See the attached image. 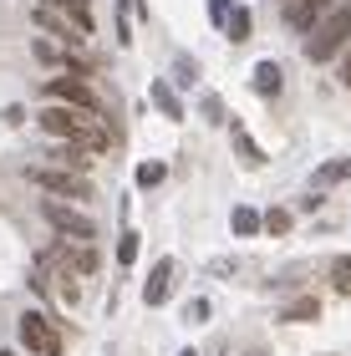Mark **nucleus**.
<instances>
[{
    "instance_id": "4468645a",
    "label": "nucleus",
    "mask_w": 351,
    "mask_h": 356,
    "mask_svg": "<svg viewBox=\"0 0 351 356\" xmlns=\"http://www.w3.org/2000/svg\"><path fill=\"white\" fill-rule=\"evenodd\" d=\"M153 107L163 112L168 122H179V118H183V102L173 97V87H168V82H153Z\"/></svg>"
},
{
    "instance_id": "5701e85b",
    "label": "nucleus",
    "mask_w": 351,
    "mask_h": 356,
    "mask_svg": "<svg viewBox=\"0 0 351 356\" xmlns=\"http://www.w3.org/2000/svg\"><path fill=\"white\" fill-rule=\"evenodd\" d=\"M229 15H234V0H209V21L214 26H229Z\"/></svg>"
},
{
    "instance_id": "9b49d317",
    "label": "nucleus",
    "mask_w": 351,
    "mask_h": 356,
    "mask_svg": "<svg viewBox=\"0 0 351 356\" xmlns=\"http://www.w3.org/2000/svg\"><path fill=\"white\" fill-rule=\"evenodd\" d=\"M56 265H67L72 275H97V250H87V245H72L67 254H56Z\"/></svg>"
},
{
    "instance_id": "bb28decb",
    "label": "nucleus",
    "mask_w": 351,
    "mask_h": 356,
    "mask_svg": "<svg viewBox=\"0 0 351 356\" xmlns=\"http://www.w3.org/2000/svg\"><path fill=\"white\" fill-rule=\"evenodd\" d=\"M117 6H122V10H142V0H117Z\"/></svg>"
},
{
    "instance_id": "c85d7f7f",
    "label": "nucleus",
    "mask_w": 351,
    "mask_h": 356,
    "mask_svg": "<svg viewBox=\"0 0 351 356\" xmlns=\"http://www.w3.org/2000/svg\"><path fill=\"white\" fill-rule=\"evenodd\" d=\"M0 356H15V351H0Z\"/></svg>"
},
{
    "instance_id": "f8f14e48",
    "label": "nucleus",
    "mask_w": 351,
    "mask_h": 356,
    "mask_svg": "<svg viewBox=\"0 0 351 356\" xmlns=\"http://www.w3.org/2000/svg\"><path fill=\"white\" fill-rule=\"evenodd\" d=\"M31 51H36L41 67H76V61H72L67 51H61V46H56L51 36H36V41H31Z\"/></svg>"
},
{
    "instance_id": "4be33fe9",
    "label": "nucleus",
    "mask_w": 351,
    "mask_h": 356,
    "mask_svg": "<svg viewBox=\"0 0 351 356\" xmlns=\"http://www.w3.org/2000/svg\"><path fill=\"white\" fill-rule=\"evenodd\" d=\"M291 224H295V219L285 214V209H270V214H265V229H270V234H285Z\"/></svg>"
},
{
    "instance_id": "ddd939ff",
    "label": "nucleus",
    "mask_w": 351,
    "mask_h": 356,
    "mask_svg": "<svg viewBox=\"0 0 351 356\" xmlns=\"http://www.w3.org/2000/svg\"><path fill=\"white\" fill-rule=\"evenodd\" d=\"M260 224H265V219H260V209H250V204H239V209H234V214H229V229H234L239 239H250V234H260Z\"/></svg>"
},
{
    "instance_id": "cd10ccee",
    "label": "nucleus",
    "mask_w": 351,
    "mask_h": 356,
    "mask_svg": "<svg viewBox=\"0 0 351 356\" xmlns=\"http://www.w3.org/2000/svg\"><path fill=\"white\" fill-rule=\"evenodd\" d=\"M179 356H199V351H194V346H183V351H179Z\"/></svg>"
},
{
    "instance_id": "aec40b11",
    "label": "nucleus",
    "mask_w": 351,
    "mask_h": 356,
    "mask_svg": "<svg viewBox=\"0 0 351 356\" xmlns=\"http://www.w3.org/2000/svg\"><path fill=\"white\" fill-rule=\"evenodd\" d=\"M163 173H168V168L158 163V158H148V163H138V184H142V188H158V184H163Z\"/></svg>"
},
{
    "instance_id": "a878e982",
    "label": "nucleus",
    "mask_w": 351,
    "mask_h": 356,
    "mask_svg": "<svg viewBox=\"0 0 351 356\" xmlns=\"http://www.w3.org/2000/svg\"><path fill=\"white\" fill-rule=\"evenodd\" d=\"M341 76H346V87H351V46H346V67H341Z\"/></svg>"
},
{
    "instance_id": "423d86ee",
    "label": "nucleus",
    "mask_w": 351,
    "mask_h": 356,
    "mask_svg": "<svg viewBox=\"0 0 351 356\" xmlns=\"http://www.w3.org/2000/svg\"><path fill=\"white\" fill-rule=\"evenodd\" d=\"M21 341H26L31 351H41V356H61V341H56V331L46 326L41 311H26V316H21Z\"/></svg>"
},
{
    "instance_id": "2eb2a0df",
    "label": "nucleus",
    "mask_w": 351,
    "mask_h": 356,
    "mask_svg": "<svg viewBox=\"0 0 351 356\" xmlns=\"http://www.w3.org/2000/svg\"><path fill=\"white\" fill-rule=\"evenodd\" d=\"M254 92L260 97H280V67L275 61H260V67H254Z\"/></svg>"
},
{
    "instance_id": "b1692460",
    "label": "nucleus",
    "mask_w": 351,
    "mask_h": 356,
    "mask_svg": "<svg viewBox=\"0 0 351 356\" xmlns=\"http://www.w3.org/2000/svg\"><path fill=\"white\" fill-rule=\"evenodd\" d=\"M204 118L219 122V118H225V102H219V97H209V102H204Z\"/></svg>"
},
{
    "instance_id": "7ed1b4c3",
    "label": "nucleus",
    "mask_w": 351,
    "mask_h": 356,
    "mask_svg": "<svg viewBox=\"0 0 351 356\" xmlns=\"http://www.w3.org/2000/svg\"><path fill=\"white\" fill-rule=\"evenodd\" d=\"M46 224H51L56 234H67V239H76V245H87L92 234H97V219L92 214H82V209H72V204H46Z\"/></svg>"
},
{
    "instance_id": "f3484780",
    "label": "nucleus",
    "mask_w": 351,
    "mask_h": 356,
    "mask_svg": "<svg viewBox=\"0 0 351 356\" xmlns=\"http://www.w3.org/2000/svg\"><path fill=\"white\" fill-rule=\"evenodd\" d=\"M341 178H351V158H331V163H321L316 184H321V188H331V184H341Z\"/></svg>"
},
{
    "instance_id": "6e6552de",
    "label": "nucleus",
    "mask_w": 351,
    "mask_h": 356,
    "mask_svg": "<svg viewBox=\"0 0 351 356\" xmlns=\"http://www.w3.org/2000/svg\"><path fill=\"white\" fill-rule=\"evenodd\" d=\"M173 275H179V260H158L153 275H148V290H142V300H148V305H168V296H173Z\"/></svg>"
},
{
    "instance_id": "6ab92c4d",
    "label": "nucleus",
    "mask_w": 351,
    "mask_h": 356,
    "mask_svg": "<svg viewBox=\"0 0 351 356\" xmlns=\"http://www.w3.org/2000/svg\"><path fill=\"white\" fill-rule=\"evenodd\" d=\"M225 36H229V41H245V36H250V10H245V6H234L229 26H225Z\"/></svg>"
},
{
    "instance_id": "20e7f679",
    "label": "nucleus",
    "mask_w": 351,
    "mask_h": 356,
    "mask_svg": "<svg viewBox=\"0 0 351 356\" xmlns=\"http://www.w3.org/2000/svg\"><path fill=\"white\" fill-rule=\"evenodd\" d=\"M31 184H41L51 199H92V184L82 173H56V168H31Z\"/></svg>"
},
{
    "instance_id": "a211bd4d",
    "label": "nucleus",
    "mask_w": 351,
    "mask_h": 356,
    "mask_svg": "<svg viewBox=\"0 0 351 356\" xmlns=\"http://www.w3.org/2000/svg\"><path fill=\"white\" fill-rule=\"evenodd\" d=\"M234 153H239V158H245V163H250V168H265V153H260V148H254V143H250L245 133H239V127H234Z\"/></svg>"
},
{
    "instance_id": "393cba45",
    "label": "nucleus",
    "mask_w": 351,
    "mask_h": 356,
    "mask_svg": "<svg viewBox=\"0 0 351 356\" xmlns=\"http://www.w3.org/2000/svg\"><path fill=\"white\" fill-rule=\"evenodd\" d=\"M188 321H209V300H194V305H188Z\"/></svg>"
},
{
    "instance_id": "1a4fd4ad",
    "label": "nucleus",
    "mask_w": 351,
    "mask_h": 356,
    "mask_svg": "<svg viewBox=\"0 0 351 356\" xmlns=\"http://www.w3.org/2000/svg\"><path fill=\"white\" fill-rule=\"evenodd\" d=\"M36 26L46 31V36H56V46H61V51L82 41V31H76V26L67 21V15H56V10H46V6H36Z\"/></svg>"
},
{
    "instance_id": "9d476101",
    "label": "nucleus",
    "mask_w": 351,
    "mask_h": 356,
    "mask_svg": "<svg viewBox=\"0 0 351 356\" xmlns=\"http://www.w3.org/2000/svg\"><path fill=\"white\" fill-rule=\"evenodd\" d=\"M41 6L56 10V15H67L82 36H92V31H97V21H92V10H87V0H41Z\"/></svg>"
},
{
    "instance_id": "39448f33",
    "label": "nucleus",
    "mask_w": 351,
    "mask_h": 356,
    "mask_svg": "<svg viewBox=\"0 0 351 356\" xmlns=\"http://www.w3.org/2000/svg\"><path fill=\"white\" fill-rule=\"evenodd\" d=\"M41 92L51 97L56 107H76V112H92V87L82 82V76H51V82H46Z\"/></svg>"
},
{
    "instance_id": "dca6fc26",
    "label": "nucleus",
    "mask_w": 351,
    "mask_h": 356,
    "mask_svg": "<svg viewBox=\"0 0 351 356\" xmlns=\"http://www.w3.org/2000/svg\"><path fill=\"white\" fill-rule=\"evenodd\" d=\"M51 296H61L67 305H76L82 300V290H76V275L67 270V265H56V280H51Z\"/></svg>"
},
{
    "instance_id": "f257e3e1",
    "label": "nucleus",
    "mask_w": 351,
    "mask_h": 356,
    "mask_svg": "<svg viewBox=\"0 0 351 356\" xmlns=\"http://www.w3.org/2000/svg\"><path fill=\"white\" fill-rule=\"evenodd\" d=\"M36 127L41 133H51L56 143H67L72 153H107L113 148V133H107V122L97 112H76V107H41L36 112Z\"/></svg>"
},
{
    "instance_id": "0eeeda50",
    "label": "nucleus",
    "mask_w": 351,
    "mask_h": 356,
    "mask_svg": "<svg viewBox=\"0 0 351 356\" xmlns=\"http://www.w3.org/2000/svg\"><path fill=\"white\" fill-rule=\"evenodd\" d=\"M331 10V0H285V26H295V31H316V21Z\"/></svg>"
},
{
    "instance_id": "f03ea898",
    "label": "nucleus",
    "mask_w": 351,
    "mask_h": 356,
    "mask_svg": "<svg viewBox=\"0 0 351 356\" xmlns=\"http://www.w3.org/2000/svg\"><path fill=\"white\" fill-rule=\"evenodd\" d=\"M341 46H351V0H336V6L316 21L311 41H306V56L311 61H331Z\"/></svg>"
},
{
    "instance_id": "412c9836",
    "label": "nucleus",
    "mask_w": 351,
    "mask_h": 356,
    "mask_svg": "<svg viewBox=\"0 0 351 356\" xmlns=\"http://www.w3.org/2000/svg\"><path fill=\"white\" fill-rule=\"evenodd\" d=\"M138 250H142L138 229H122V239H117V260H122V265H133V260H138Z\"/></svg>"
}]
</instances>
